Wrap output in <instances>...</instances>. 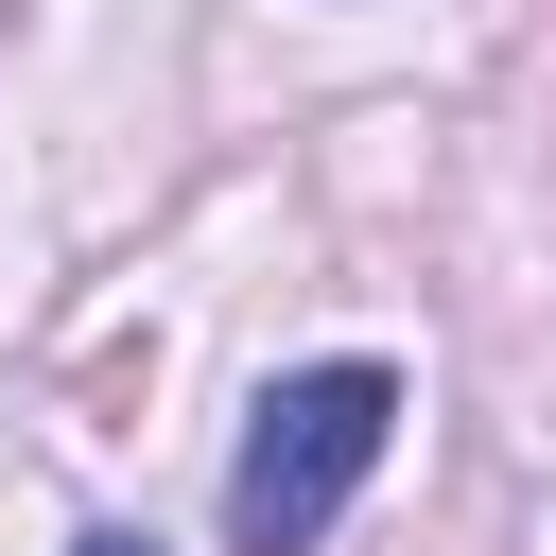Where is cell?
<instances>
[{
  "mask_svg": "<svg viewBox=\"0 0 556 556\" xmlns=\"http://www.w3.org/2000/svg\"><path fill=\"white\" fill-rule=\"evenodd\" d=\"M382 434H400V365H295V382H261V417L226 452V539L243 556H313L365 504Z\"/></svg>",
  "mask_w": 556,
  "mask_h": 556,
  "instance_id": "obj_1",
  "label": "cell"
},
{
  "mask_svg": "<svg viewBox=\"0 0 556 556\" xmlns=\"http://www.w3.org/2000/svg\"><path fill=\"white\" fill-rule=\"evenodd\" d=\"M70 556H156V539H70Z\"/></svg>",
  "mask_w": 556,
  "mask_h": 556,
  "instance_id": "obj_2",
  "label": "cell"
}]
</instances>
